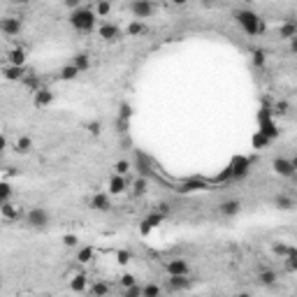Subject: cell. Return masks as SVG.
<instances>
[{
	"instance_id": "obj_1",
	"label": "cell",
	"mask_w": 297,
	"mask_h": 297,
	"mask_svg": "<svg viewBox=\"0 0 297 297\" xmlns=\"http://www.w3.org/2000/svg\"><path fill=\"white\" fill-rule=\"evenodd\" d=\"M95 23H98V14L93 7H77L70 12V26L77 33H93Z\"/></svg>"
},
{
	"instance_id": "obj_2",
	"label": "cell",
	"mask_w": 297,
	"mask_h": 297,
	"mask_svg": "<svg viewBox=\"0 0 297 297\" xmlns=\"http://www.w3.org/2000/svg\"><path fill=\"white\" fill-rule=\"evenodd\" d=\"M235 19H237V23H239V28H242L246 35H251V38H258V35L265 33V21H262L255 12H251V9H239L235 14Z\"/></svg>"
},
{
	"instance_id": "obj_3",
	"label": "cell",
	"mask_w": 297,
	"mask_h": 297,
	"mask_svg": "<svg viewBox=\"0 0 297 297\" xmlns=\"http://www.w3.org/2000/svg\"><path fill=\"white\" fill-rule=\"evenodd\" d=\"M26 225L28 228H35V230H44L49 225V212H46L44 207H33L26 212Z\"/></svg>"
},
{
	"instance_id": "obj_4",
	"label": "cell",
	"mask_w": 297,
	"mask_h": 297,
	"mask_svg": "<svg viewBox=\"0 0 297 297\" xmlns=\"http://www.w3.org/2000/svg\"><path fill=\"white\" fill-rule=\"evenodd\" d=\"M153 12H156V5L151 0H132L130 2V14L135 19H151Z\"/></svg>"
},
{
	"instance_id": "obj_5",
	"label": "cell",
	"mask_w": 297,
	"mask_h": 297,
	"mask_svg": "<svg viewBox=\"0 0 297 297\" xmlns=\"http://www.w3.org/2000/svg\"><path fill=\"white\" fill-rule=\"evenodd\" d=\"M165 272H168V276L191 274V265H188V260L174 258V260H168V262H165Z\"/></svg>"
},
{
	"instance_id": "obj_6",
	"label": "cell",
	"mask_w": 297,
	"mask_h": 297,
	"mask_svg": "<svg viewBox=\"0 0 297 297\" xmlns=\"http://www.w3.org/2000/svg\"><path fill=\"white\" fill-rule=\"evenodd\" d=\"M0 213H2L5 221H21V218H26V212L21 209V205H12V202L0 205Z\"/></svg>"
},
{
	"instance_id": "obj_7",
	"label": "cell",
	"mask_w": 297,
	"mask_h": 297,
	"mask_svg": "<svg viewBox=\"0 0 297 297\" xmlns=\"http://www.w3.org/2000/svg\"><path fill=\"white\" fill-rule=\"evenodd\" d=\"M0 31L2 35H7V38H14L21 33V19H16V16H5L2 21H0Z\"/></svg>"
},
{
	"instance_id": "obj_8",
	"label": "cell",
	"mask_w": 297,
	"mask_h": 297,
	"mask_svg": "<svg viewBox=\"0 0 297 297\" xmlns=\"http://www.w3.org/2000/svg\"><path fill=\"white\" fill-rule=\"evenodd\" d=\"M272 168H274L276 174H281V176H295L297 174V168L293 165V160H288V158H274L272 160Z\"/></svg>"
},
{
	"instance_id": "obj_9",
	"label": "cell",
	"mask_w": 297,
	"mask_h": 297,
	"mask_svg": "<svg viewBox=\"0 0 297 297\" xmlns=\"http://www.w3.org/2000/svg\"><path fill=\"white\" fill-rule=\"evenodd\" d=\"M2 75H5L7 82H23L26 75H28V70H26V65H12V63H7L5 70H2Z\"/></svg>"
},
{
	"instance_id": "obj_10",
	"label": "cell",
	"mask_w": 297,
	"mask_h": 297,
	"mask_svg": "<svg viewBox=\"0 0 297 297\" xmlns=\"http://www.w3.org/2000/svg\"><path fill=\"white\" fill-rule=\"evenodd\" d=\"M128 186H130L128 176L116 174V172L109 176V193H112V195H121V193H126L128 191Z\"/></svg>"
},
{
	"instance_id": "obj_11",
	"label": "cell",
	"mask_w": 297,
	"mask_h": 297,
	"mask_svg": "<svg viewBox=\"0 0 297 297\" xmlns=\"http://www.w3.org/2000/svg\"><path fill=\"white\" fill-rule=\"evenodd\" d=\"M218 212H221L223 218H235L237 213L242 212V200H237V198L225 200V202L218 207Z\"/></svg>"
},
{
	"instance_id": "obj_12",
	"label": "cell",
	"mask_w": 297,
	"mask_h": 297,
	"mask_svg": "<svg viewBox=\"0 0 297 297\" xmlns=\"http://www.w3.org/2000/svg\"><path fill=\"white\" fill-rule=\"evenodd\" d=\"M98 35L105 42H119L121 40V31H119V26H114V23H102L98 28Z\"/></svg>"
},
{
	"instance_id": "obj_13",
	"label": "cell",
	"mask_w": 297,
	"mask_h": 297,
	"mask_svg": "<svg viewBox=\"0 0 297 297\" xmlns=\"http://www.w3.org/2000/svg\"><path fill=\"white\" fill-rule=\"evenodd\" d=\"M88 207H91L93 212H109L112 209V200H109L107 193H95L91 198V202H88Z\"/></svg>"
},
{
	"instance_id": "obj_14",
	"label": "cell",
	"mask_w": 297,
	"mask_h": 297,
	"mask_svg": "<svg viewBox=\"0 0 297 297\" xmlns=\"http://www.w3.org/2000/svg\"><path fill=\"white\" fill-rule=\"evenodd\" d=\"M33 102H35V107H40V109L49 107V105L53 102V93H51V88H46V86H40L38 91H35V98H33Z\"/></svg>"
},
{
	"instance_id": "obj_15",
	"label": "cell",
	"mask_w": 297,
	"mask_h": 297,
	"mask_svg": "<svg viewBox=\"0 0 297 297\" xmlns=\"http://www.w3.org/2000/svg\"><path fill=\"white\" fill-rule=\"evenodd\" d=\"M295 35H297V21L288 16V19H286V21L279 26V38H281V40H288V42H290V40L295 38Z\"/></svg>"
},
{
	"instance_id": "obj_16",
	"label": "cell",
	"mask_w": 297,
	"mask_h": 297,
	"mask_svg": "<svg viewBox=\"0 0 297 297\" xmlns=\"http://www.w3.org/2000/svg\"><path fill=\"white\" fill-rule=\"evenodd\" d=\"M168 286H170V290H188V288H191V279H188V274L170 276Z\"/></svg>"
},
{
	"instance_id": "obj_17",
	"label": "cell",
	"mask_w": 297,
	"mask_h": 297,
	"mask_svg": "<svg viewBox=\"0 0 297 297\" xmlns=\"http://www.w3.org/2000/svg\"><path fill=\"white\" fill-rule=\"evenodd\" d=\"M165 221V213H160V212H153V213H149L144 218V225H142V232H149V230H153V228H158L160 223Z\"/></svg>"
},
{
	"instance_id": "obj_18",
	"label": "cell",
	"mask_w": 297,
	"mask_h": 297,
	"mask_svg": "<svg viewBox=\"0 0 297 297\" xmlns=\"http://www.w3.org/2000/svg\"><path fill=\"white\" fill-rule=\"evenodd\" d=\"M276 281H279V276H276L274 269H260L258 272V283L260 286H267V288H269V286H274Z\"/></svg>"
},
{
	"instance_id": "obj_19",
	"label": "cell",
	"mask_w": 297,
	"mask_h": 297,
	"mask_svg": "<svg viewBox=\"0 0 297 297\" xmlns=\"http://www.w3.org/2000/svg\"><path fill=\"white\" fill-rule=\"evenodd\" d=\"M7 63H12V65H26V49L23 46H14L7 53Z\"/></svg>"
},
{
	"instance_id": "obj_20",
	"label": "cell",
	"mask_w": 297,
	"mask_h": 297,
	"mask_svg": "<svg viewBox=\"0 0 297 297\" xmlns=\"http://www.w3.org/2000/svg\"><path fill=\"white\" fill-rule=\"evenodd\" d=\"M79 72H82V70L77 68L75 63H68L65 68H61V72H58V79H63V82H72V79H77V77H79Z\"/></svg>"
},
{
	"instance_id": "obj_21",
	"label": "cell",
	"mask_w": 297,
	"mask_h": 297,
	"mask_svg": "<svg viewBox=\"0 0 297 297\" xmlns=\"http://www.w3.org/2000/svg\"><path fill=\"white\" fill-rule=\"evenodd\" d=\"M230 170H232V176H244L249 172V158H235Z\"/></svg>"
},
{
	"instance_id": "obj_22",
	"label": "cell",
	"mask_w": 297,
	"mask_h": 297,
	"mask_svg": "<svg viewBox=\"0 0 297 297\" xmlns=\"http://www.w3.org/2000/svg\"><path fill=\"white\" fill-rule=\"evenodd\" d=\"M14 151H16V153H21V156L31 153V151H33V139H31V137H26V135H21V137L16 139Z\"/></svg>"
},
{
	"instance_id": "obj_23",
	"label": "cell",
	"mask_w": 297,
	"mask_h": 297,
	"mask_svg": "<svg viewBox=\"0 0 297 297\" xmlns=\"http://www.w3.org/2000/svg\"><path fill=\"white\" fill-rule=\"evenodd\" d=\"M93 258H95V249H93V246H84V249H79V253H77V262H79V265H86V262H91Z\"/></svg>"
},
{
	"instance_id": "obj_24",
	"label": "cell",
	"mask_w": 297,
	"mask_h": 297,
	"mask_svg": "<svg viewBox=\"0 0 297 297\" xmlns=\"http://www.w3.org/2000/svg\"><path fill=\"white\" fill-rule=\"evenodd\" d=\"M95 14H98V19H105V16H109V12H112V0H95Z\"/></svg>"
},
{
	"instance_id": "obj_25",
	"label": "cell",
	"mask_w": 297,
	"mask_h": 297,
	"mask_svg": "<svg viewBox=\"0 0 297 297\" xmlns=\"http://www.w3.org/2000/svg\"><path fill=\"white\" fill-rule=\"evenodd\" d=\"M72 63H75V65H77L79 70H82V72H86V70H91V58H88V53H84V51L75 53V58H72Z\"/></svg>"
},
{
	"instance_id": "obj_26",
	"label": "cell",
	"mask_w": 297,
	"mask_h": 297,
	"mask_svg": "<svg viewBox=\"0 0 297 297\" xmlns=\"http://www.w3.org/2000/svg\"><path fill=\"white\" fill-rule=\"evenodd\" d=\"M293 205H295V202H293V198H288V195H276L274 198V207L281 209V212H290Z\"/></svg>"
},
{
	"instance_id": "obj_27",
	"label": "cell",
	"mask_w": 297,
	"mask_h": 297,
	"mask_svg": "<svg viewBox=\"0 0 297 297\" xmlns=\"http://www.w3.org/2000/svg\"><path fill=\"white\" fill-rule=\"evenodd\" d=\"M5 202H12V183L7 181L0 183V205H5Z\"/></svg>"
},
{
	"instance_id": "obj_28",
	"label": "cell",
	"mask_w": 297,
	"mask_h": 297,
	"mask_svg": "<svg viewBox=\"0 0 297 297\" xmlns=\"http://www.w3.org/2000/svg\"><path fill=\"white\" fill-rule=\"evenodd\" d=\"M70 288L75 293H84L86 290V274H77L72 281H70Z\"/></svg>"
},
{
	"instance_id": "obj_29",
	"label": "cell",
	"mask_w": 297,
	"mask_h": 297,
	"mask_svg": "<svg viewBox=\"0 0 297 297\" xmlns=\"http://www.w3.org/2000/svg\"><path fill=\"white\" fill-rule=\"evenodd\" d=\"M146 186H149V183H146V176L142 174L139 179H135V183H132V193L139 198V195H144L146 193Z\"/></svg>"
},
{
	"instance_id": "obj_30",
	"label": "cell",
	"mask_w": 297,
	"mask_h": 297,
	"mask_svg": "<svg viewBox=\"0 0 297 297\" xmlns=\"http://www.w3.org/2000/svg\"><path fill=\"white\" fill-rule=\"evenodd\" d=\"M144 31H146V28H144V23H142V21H132L128 28H126V33H128L130 38H137V35H142Z\"/></svg>"
},
{
	"instance_id": "obj_31",
	"label": "cell",
	"mask_w": 297,
	"mask_h": 297,
	"mask_svg": "<svg viewBox=\"0 0 297 297\" xmlns=\"http://www.w3.org/2000/svg\"><path fill=\"white\" fill-rule=\"evenodd\" d=\"M283 262H286L288 272H297V249H293V253H290L288 258H283Z\"/></svg>"
},
{
	"instance_id": "obj_32",
	"label": "cell",
	"mask_w": 297,
	"mask_h": 297,
	"mask_svg": "<svg viewBox=\"0 0 297 297\" xmlns=\"http://www.w3.org/2000/svg\"><path fill=\"white\" fill-rule=\"evenodd\" d=\"M114 170H116V174H123V176H128V172L132 170V165H130L128 160H119L114 165Z\"/></svg>"
},
{
	"instance_id": "obj_33",
	"label": "cell",
	"mask_w": 297,
	"mask_h": 297,
	"mask_svg": "<svg viewBox=\"0 0 297 297\" xmlns=\"http://www.w3.org/2000/svg\"><path fill=\"white\" fill-rule=\"evenodd\" d=\"M123 295L126 297H139V295H144V288H139L137 283H135V286H128V288L123 290Z\"/></svg>"
},
{
	"instance_id": "obj_34",
	"label": "cell",
	"mask_w": 297,
	"mask_h": 297,
	"mask_svg": "<svg viewBox=\"0 0 297 297\" xmlns=\"http://www.w3.org/2000/svg\"><path fill=\"white\" fill-rule=\"evenodd\" d=\"M274 253H276V255H281V258H288L290 253H293V246H286V244H274Z\"/></svg>"
},
{
	"instance_id": "obj_35",
	"label": "cell",
	"mask_w": 297,
	"mask_h": 297,
	"mask_svg": "<svg viewBox=\"0 0 297 297\" xmlns=\"http://www.w3.org/2000/svg\"><path fill=\"white\" fill-rule=\"evenodd\" d=\"M88 290H91L93 295H107V293H109L112 288H109V286H105V283H93Z\"/></svg>"
},
{
	"instance_id": "obj_36",
	"label": "cell",
	"mask_w": 297,
	"mask_h": 297,
	"mask_svg": "<svg viewBox=\"0 0 297 297\" xmlns=\"http://www.w3.org/2000/svg\"><path fill=\"white\" fill-rule=\"evenodd\" d=\"M265 61H267L265 51H262V49H255V51H253V63H255V65H265Z\"/></svg>"
},
{
	"instance_id": "obj_37",
	"label": "cell",
	"mask_w": 297,
	"mask_h": 297,
	"mask_svg": "<svg viewBox=\"0 0 297 297\" xmlns=\"http://www.w3.org/2000/svg\"><path fill=\"white\" fill-rule=\"evenodd\" d=\"M116 128H119V132H121V135H126V132H128V128H130V119H121V116H119Z\"/></svg>"
},
{
	"instance_id": "obj_38",
	"label": "cell",
	"mask_w": 297,
	"mask_h": 297,
	"mask_svg": "<svg viewBox=\"0 0 297 297\" xmlns=\"http://www.w3.org/2000/svg\"><path fill=\"white\" fill-rule=\"evenodd\" d=\"M116 260H119L121 265H128L130 260H132V253H130V251H119V253H116Z\"/></svg>"
},
{
	"instance_id": "obj_39",
	"label": "cell",
	"mask_w": 297,
	"mask_h": 297,
	"mask_svg": "<svg viewBox=\"0 0 297 297\" xmlns=\"http://www.w3.org/2000/svg\"><path fill=\"white\" fill-rule=\"evenodd\" d=\"M119 116H121V119H130V116H132V107H130L128 102H123V105H121V112H119Z\"/></svg>"
},
{
	"instance_id": "obj_40",
	"label": "cell",
	"mask_w": 297,
	"mask_h": 297,
	"mask_svg": "<svg viewBox=\"0 0 297 297\" xmlns=\"http://www.w3.org/2000/svg\"><path fill=\"white\" fill-rule=\"evenodd\" d=\"M135 283H137V281H135V276H132V274H123V276H121V286H123V288H128V286H135Z\"/></svg>"
},
{
	"instance_id": "obj_41",
	"label": "cell",
	"mask_w": 297,
	"mask_h": 297,
	"mask_svg": "<svg viewBox=\"0 0 297 297\" xmlns=\"http://www.w3.org/2000/svg\"><path fill=\"white\" fill-rule=\"evenodd\" d=\"M144 295L146 297H156V295H160V288L158 286H144Z\"/></svg>"
},
{
	"instance_id": "obj_42",
	"label": "cell",
	"mask_w": 297,
	"mask_h": 297,
	"mask_svg": "<svg viewBox=\"0 0 297 297\" xmlns=\"http://www.w3.org/2000/svg\"><path fill=\"white\" fill-rule=\"evenodd\" d=\"M274 112H276V114H288V102H283V100H281V102H276V107H274Z\"/></svg>"
},
{
	"instance_id": "obj_43",
	"label": "cell",
	"mask_w": 297,
	"mask_h": 297,
	"mask_svg": "<svg viewBox=\"0 0 297 297\" xmlns=\"http://www.w3.org/2000/svg\"><path fill=\"white\" fill-rule=\"evenodd\" d=\"M77 242H79L77 235H65V237H63V244H65V246H77Z\"/></svg>"
},
{
	"instance_id": "obj_44",
	"label": "cell",
	"mask_w": 297,
	"mask_h": 297,
	"mask_svg": "<svg viewBox=\"0 0 297 297\" xmlns=\"http://www.w3.org/2000/svg\"><path fill=\"white\" fill-rule=\"evenodd\" d=\"M63 5L70 9H77V7H82V0H63Z\"/></svg>"
},
{
	"instance_id": "obj_45",
	"label": "cell",
	"mask_w": 297,
	"mask_h": 297,
	"mask_svg": "<svg viewBox=\"0 0 297 297\" xmlns=\"http://www.w3.org/2000/svg\"><path fill=\"white\" fill-rule=\"evenodd\" d=\"M88 132H91V135H100V121L88 123Z\"/></svg>"
},
{
	"instance_id": "obj_46",
	"label": "cell",
	"mask_w": 297,
	"mask_h": 297,
	"mask_svg": "<svg viewBox=\"0 0 297 297\" xmlns=\"http://www.w3.org/2000/svg\"><path fill=\"white\" fill-rule=\"evenodd\" d=\"M290 51H293V53H297V35H295V38H293V40H290Z\"/></svg>"
},
{
	"instance_id": "obj_47",
	"label": "cell",
	"mask_w": 297,
	"mask_h": 297,
	"mask_svg": "<svg viewBox=\"0 0 297 297\" xmlns=\"http://www.w3.org/2000/svg\"><path fill=\"white\" fill-rule=\"evenodd\" d=\"M172 5H176V7H183V5H188V0H170Z\"/></svg>"
},
{
	"instance_id": "obj_48",
	"label": "cell",
	"mask_w": 297,
	"mask_h": 297,
	"mask_svg": "<svg viewBox=\"0 0 297 297\" xmlns=\"http://www.w3.org/2000/svg\"><path fill=\"white\" fill-rule=\"evenodd\" d=\"M16 5H26V2H28V0H14Z\"/></svg>"
},
{
	"instance_id": "obj_49",
	"label": "cell",
	"mask_w": 297,
	"mask_h": 297,
	"mask_svg": "<svg viewBox=\"0 0 297 297\" xmlns=\"http://www.w3.org/2000/svg\"><path fill=\"white\" fill-rule=\"evenodd\" d=\"M293 165H295V168H297V156H295V158H293Z\"/></svg>"
},
{
	"instance_id": "obj_50",
	"label": "cell",
	"mask_w": 297,
	"mask_h": 297,
	"mask_svg": "<svg viewBox=\"0 0 297 297\" xmlns=\"http://www.w3.org/2000/svg\"><path fill=\"white\" fill-rule=\"evenodd\" d=\"M295 21H297V16H295Z\"/></svg>"
}]
</instances>
